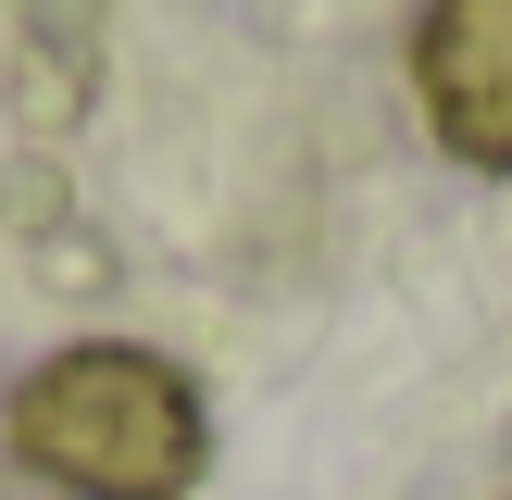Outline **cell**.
<instances>
[{
	"label": "cell",
	"instance_id": "6da1fadb",
	"mask_svg": "<svg viewBox=\"0 0 512 500\" xmlns=\"http://www.w3.org/2000/svg\"><path fill=\"white\" fill-rule=\"evenodd\" d=\"M13 450L75 500H188L213 425H200V388L163 350L88 338V350H50L13 388Z\"/></svg>",
	"mask_w": 512,
	"mask_h": 500
},
{
	"label": "cell",
	"instance_id": "7a4b0ae2",
	"mask_svg": "<svg viewBox=\"0 0 512 500\" xmlns=\"http://www.w3.org/2000/svg\"><path fill=\"white\" fill-rule=\"evenodd\" d=\"M413 75H425V125L475 175H512V0H425Z\"/></svg>",
	"mask_w": 512,
	"mask_h": 500
}]
</instances>
